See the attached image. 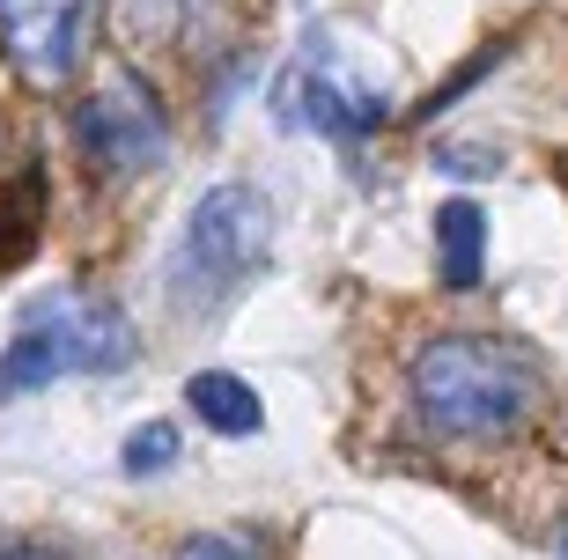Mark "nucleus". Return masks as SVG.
Masks as SVG:
<instances>
[{"label":"nucleus","instance_id":"obj_1","mask_svg":"<svg viewBox=\"0 0 568 560\" xmlns=\"http://www.w3.org/2000/svg\"><path fill=\"white\" fill-rule=\"evenodd\" d=\"M406 406L436 442H509L547 406V376L517 339L436 333L406 362Z\"/></svg>","mask_w":568,"mask_h":560},{"label":"nucleus","instance_id":"obj_2","mask_svg":"<svg viewBox=\"0 0 568 560\" xmlns=\"http://www.w3.org/2000/svg\"><path fill=\"white\" fill-rule=\"evenodd\" d=\"M266 251H274V207H266V192L230 177V185H207L192 200L185 228H178V244L163 258V295L178 317H214L222 303L258 281L266 266Z\"/></svg>","mask_w":568,"mask_h":560},{"label":"nucleus","instance_id":"obj_3","mask_svg":"<svg viewBox=\"0 0 568 560\" xmlns=\"http://www.w3.org/2000/svg\"><path fill=\"white\" fill-rule=\"evenodd\" d=\"M133 354H141V333L119 303L82 288H44L22 303L16 339L0 347V398H30L60 376H119Z\"/></svg>","mask_w":568,"mask_h":560},{"label":"nucleus","instance_id":"obj_4","mask_svg":"<svg viewBox=\"0 0 568 560\" xmlns=\"http://www.w3.org/2000/svg\"><path fill=\"white\" fill-rule=\"evenodd\" d=\"M266 111L281 133H317V141L355 147L392 119V89H384V67L347 30H311L274 74Z\"/></svg>","mask_w":568,"mask_h":560},{"label":"nucleus","instance_id":"obj_5","mask_svg":"<svg viewBox=\"0 0 568 560\" xmlns=\"http://www.w3.org/2000/svg\"><path fill=\"white\" fill-rule=\"evenodd\" d=\"M67 125L82 163H97L104 177H148L170 163V111L141 67H104Z\"/></svg>","mask_w":568,"mask_h":560},{"label":"nucleus","instance_id":"obj_6","mask_svg":"<svg viewBox=\"0 0 568 560\" xmlns=\"http://www.w3.org/2000/svg\"><path fill=\"white\" fill-rule=\"evenodd\" d=\"M89 22L97 0H0V52L22 82L60 89L89 60Z\"/></svg>","mask_w":568,"mask_h":560},{"label":"nucleus","instance_id":"obj_7","mask_svg":"<svg viewBox=\"0 0 568 560\" xmlns=\"http://www.w3.org/2000/svg\"><path fill=\"white\" fill-rule=\"evenodd\" d=\"M111 22L133 52H214L222 0H111Z\"/></svg>","mask_w":568,"mask_h":560},{"label":"nucleus","instance_id":"obj_8","mask_svg":"<svg viewBox=\"0 0 568 560\" xmlns=\"http://www.w3.org/2000/svg\"><path fill=\"white\" fill-rule=\"evenodd\" d=\"M428 236H436V281L450 295H473L487 281V214L480 200H436L428 214Z\"/></svg>","mask_w":568,"mask_h":560},{"label":"nucleus","instance_id":"obj_9","mask_svg":"<svg viewBox=\"0 0 568 560\" xmlns=\"http://www.w3.org/2000/svg\"><path fill=\"white\" fill-rule=\"evenodd\" d=\"M185 406H192V420H200V428H214V436H230V442H244V436H258V428H266L258 391L244 384V376H230V369H192L185 376Z\"/></svg>","mask_w":568,"mask_h":560},{"label":"nucleus","instance_id":"obj_10","mask_svg":"<svg viewBox=\"0 0 568 560\" xmlns=\"http://www.w3.org/2000/svg\"><path fill=\"white\" fill-rule=\"evenodd\" d=\"M38 222H44V177L30 170L16 185H0V273L38 251Z\"/></svg>","mask_w":568,"mask_h":560},{"label":"nucleus","instance_id":"obj_11","mask_svg":"<svg viewBox=\"0 0 568 560\" xmlns=\"http://www.w3.org/2000/svg\"><path fill=\"white\" fill-rule=\"evenodd\" d=\"M178 457H185V436H178L170 420H141V428L119 442V472L126 479H163Z\"/></svg>","mask_w":568,"mask_h":560},{"label":"nucleus","instance_id":"obj_12","mask_svg":"<svg viewBox=\"0 0 568 560\" xmlns=\"http://www.w3.org/2000/svg\"><path fill=\"white\" fill-rule=\"evenodd\" d=\"M503 60H509V44H503V38H495V44H480V52H473L465 67H450V74H443V82L428 89V96H422L414 111H406V119H443V111L458 104V96H473V89H480V82H487V74H495Z\"/></svg>","mask_w":568,"mask_h":560},{"label":"nucleus","instance_id":"obj_13","mask_svg":"<svg viewBox=\"0 0 568 560\" xmlns=\"http://www.w3.org/2000/svg\"><path fill=\"white\" fill-rule=\"evenodd\" d=\"M170 560H266L252 539H236V531H207V539H185Z\"/></svg>","mask_w":568,"mask_h":560},{"label":"nucleus","instance_id":"obj_14","mask_svg":"<svg viewBox=\"0 0 568 560\" xmlns=\"http://www.w3.org/2000/svg\"><path fill=\"white\" fill-rule=\"evenodd\" d=\"M436 170H450V177H487V170H503V155L487 163L480 147H436Z\"/></svg>","mask_w":568,"mask_h":560},{"label":"nucleus","instance_id":"obj_15","mask_svg":"<svg viewBox=\"0 0 568 560\" xmlns=\"http://www.w3.org/2000/svg\"><path fill=\"white\" fill-rule=\"evenodd\" d=\"M0 560H67V553H60V546H8Z\"/></svg>","mask_w":568,"mask_h":560},{"label":"nucleus","instance_id":"obj_16","mask_svg":"<svg viewBox=\"0 0 568 560\" xmlns=\"http://www.w3.org/2000/svg\"><path fill=\"white\" fill-rule=\"evenodd\" d=\"M554 560H568V539H561V546H554Z\"/></svg>","mask_w":568,"mask_h":560},{"label":"nucleus","instance_id":"obj_17","mask_svg":"<svg viewBox=\"0 0 568 560\" xmlns=\"http://www.w3.org/2000/svg\"><path fill=\"white\" fill-rule=\"evenodd\" d=\"M561 177H568V155H561Z\"/></svg>","mask_w":568,"mask_h":560}]
</instances>
